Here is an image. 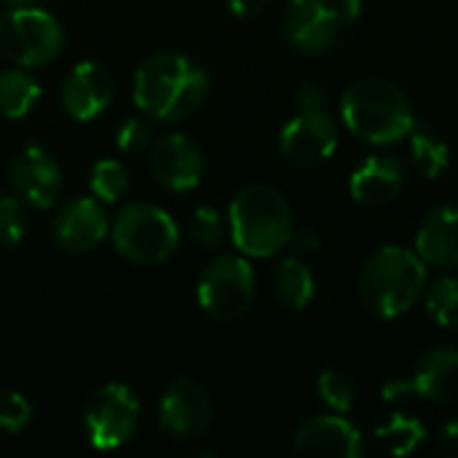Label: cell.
Listing matches in <instances>:
<instances>
[{"label":"cell","mask_w":458,"mask_h":458,"mask_svg":"<svg viewBox=\"0 0 458 458\" xmlns=\"http://www.w3.org/2000/svg\"><path fill=\"white\" fill-rule=\"evenodd\" d=\"M209 94V75L182 54H153L134 72V105L158 121L193 115Z\"/></svg>","instance_id":"obj_1"},{"label":"cell","mask_w":458,"mask_h":458,"mask_svg":"<svg viewBox=\"0 0 458 458\" xmlns=\"http://www.w3.org/2000/svg\"><path fill=\"white\" fill-rule=\"evenodd\" d=\"M427 268L419 252L405 247H381L360 274V301L378 319L405 314L421 295Z\"/></svg>","instance_id":"obj_2"},{"label":"cell","mask_w":458,"mask_h":458,"mask_svg":"<svg viewBox=\"0 0 458 458\" xmlns=\"http://www.w3.org/2000/svg\"><path fill=\"white\" fill-rule=\"evenodd\" d=\"M341 113L352 134L365 142L386 145L413 131V105L400 86L384 78H365L354 83L341 102Z\"/></svg>","instance_id":"obj_3"},{"label":"cell","mask_w":458,"mask_h":458,"mask_svg":"<svg viewBox=\"0 0 458 458\" xmlns=\"http://www.w3.org/2000/svg\"><path fill=\"white\" fill-rule=\"evenodd\" d=\"M233 244L252 258H268L290 244L293 209L287 199L271 185H247L231 201Z\"/></svg>","instance_id":"obj_4"},{"label":"cell","mask_w":458,"mask_h":458,"mask_svg":"<svg viewBox=\"0 0 458 458\" xmlns=\"http://www.w3.org/2000/svg\"><path fill=\"white\" fill-rule=\"evenodd\" d=\"M180 231L169 212L153 204H126L113 223V247L137 266H158L174 255Z\"/></svg>","instance_id":"obj_5"},{"label":"cell","mask_w":458,"mask_h":458,"mask_svg":"<svg viewBox=\"0 0 458 458\" xmlns=\"http://www.w3.org/2000/svg\"><path fill=\"white\" fill-rule=\"evenodd\" d=\"M64 46L62 24L38 5L8 8L0 16V54L16 67H43Z\"/></svg>","instance_id":"obj_6"},{"label":"cell","mask_w":458,"mask_h":458,"mask_svg":"<svg viewBox=\"0 0 458 458\" xmlns=\"http://www.w3.org/2000/svg\"><path fill=\"white\" fill-rule=\"evenodd\" d=\"M81 421L91 448L115 451L134 437L140 424V403L126 384L110 381L89 394Z\"/></svg>","instance_id":"obj_7"},{"label":"cell","mask_w":458,"mask_h":458,"mask_svg":"<svg viewBox=\"0 0 458 458\" xmlns=\"http://www.w3.org/2000/svg\"><path fill=\"white\" fill-rule=\"evenodd\" d=\"M255 301V271L244 258L220 255L199 279V306L217 322H233Z\"/></svg>","instance_id":"obj_8"},{"label":"cell","mask_w":458,"mask_h":458,"mask_svg":"<svg viewBox=\"0 0 458 458\" xmlns=\"http://www.w3.org/2000/svg\"><path fill=\"white\" fill-rule=\"evenodd\" d=\"M405 394H416L427 403L458 400V349H432L419 360L411 381H389L384 389L386 400H400Z\"/></svg>","instance_id":"obj_9"},{"label":"cell","mask_w":458,"mask_h":458,"mask_svg":"<svg viewBox=\"0 0 458 458\" xmlns=\"http://www.w3.org/2000/svg\"><path fill=\"white\" fill-rule=\"evenodd\" d=\"M212 421V405L207 392L191 381V378H177L161 397L158 405V427L164 435L188 443L199 440Z\"/></svg>","instance_id":"obj_10"},{"label":"cell","mask_w":458,"mask_h":458,"mask_svg":"<svg viewBox=\"0 0 458 458\" xmlns=\"http://www.w3.org/2000/svg\"><path fill=\"white\" fill-rule=\"evenodd\" d=\"M335 145H338L335 121L319 107H306L282 129L279 137V148L284 158L298 166H311L330 158Z\"/></svg>","instance_id":"obj_11"},{"label":"cell","mask_w":458,"mask_h":458,"mask_svg":"<svg viewBox=\"0 0 458 458\" xmlns=\"http://www.w3.org/2000/svg\"><path fill=\"white\" fill-rule=\"evenodd\" d=\"M107 231L110 223L99 199H72L56 212L51 223L54 242L70 255H83L97 250L105 242Z\"/></svg>","instance_id":"obj_12"},{"label":"cell","mask_w":458,"mask_h":458,"mask_svg":"<svg viewBox=\"0 0 458 458\" xmlns=\"http://www.w3.org/2000/svg\"><path fill=\"white\" fill-rule=\"evenodd\" d=\"M115 94L113 75L99 62H78L62 83V107L75 121L99 118Z\"/></svg>","instance_id":"obj_13"},{"label":"cell","mask_w":458,"mask_h":458,"mask_svg":"<svg viewBox=\"0 0 458 458\" xmlns=\"http://www.w3.org/2000/svg\"><path fill=\"white\" fill-rule=\"evenodd\" d=\"M8 174L16 196L38 209L54 207L62 193V169L56 158L38 145H30L21 153H16Z\"/></svg>","instance_id":"obj_14"},{"label":"cell","mask_w":458,"mask_h":458,"mask_svg":"<svg viewBox=\"0 0 458 458\" xmlns=\"http://www.w3.org/2000/svg\"><path fill=\"white\" fill-rule=\"evenodd\" d=\"M150 172L166 191L185 193L193 191L204 177V156L193 140L185 134H166L153 145Z\"/></svg>","instance_id":"obj_15"},{"label":"cell","mask_w":458,"mask_h":458,"mask_svg":"<svg viewBox=\"0 0 458 458\" xmlns=\"http://www.w3.org/2000/svg\"><path fill=\"white\" fill-rule=\"evenodd\" d=\"M344 21L335 11V3L327 0H293L284 32L290 43L303 54H322L330 48L341 32Z\"/></svg>","instance_id":"obj_16"},{"label":"cell","mask_w":458,"mask_h":458,"mask_svg":"<svg viewBox=\"0 0 458 458\" xmlns=\"http://www.w3.org/2000/svg\"><path fill=\"white\" fill-rule=\"evenodd\" d=\"M293 451L298 456L338 458H360L365 454L362 435L341 416H319L306 421L293 437Z\"/></svg>","instance_id":"obj_17"},{"label":"cell","mask_w":458,"mask_h":458,"mask_svg":"<svg viewBox=\"0 0 458 458\" xmlns=\"http://www.w3.org/2000/svg\"><path fill=\"white\" fill-rule=\"evenodd\" d=\"M405 169L394 156H370L352 174V196L368 207H384L403 191Z\"/></svg>","instance_id":"obj_18"},{"label":"cell","mask_w":458,"mask_h":458,"mask_svg":"<svg viewBox=\"0 0 458 458\" xmlns=\"http://www.w3.org/2000/svg\"><path fill=\"white\" fill-rule=\"evenodd\" d=\"M416 252L424 263L437 268L458 266V207H437L424 217Z\"/></svg>","instance_id":"obj_19"},{"label":"cell","mask_w":458,"mask_h":458,"mask_svg":"<svg viewBox=\"0 0 458 458\" xmlns=\"http://www.w3.org/2000/svg\"><path fill=\"white\" fill-rule=\"evenodd\" d=\"M40 99V83L24 72V67H11L0 72V115L24 118Z\"/></svg>","instance_id":"obj_20"},{"label":"cell","mask_w":458,"mask_h":458,"mask_svg":"<svg viewBox=\"0 0 458 458\" xmlns=\"http://www.w3.org/2000/svg\"><path fill=\"white\" fill-rule=\"evenodd\" d=\"M274 295L287 309H303L314 298V276L298 258H284L271 279Z\"/></svg>","instance_id":"obj_21"},{"label":"cell","mask_w":458,"mask_h":458,"mask_svg":"<svg viewBox=\"0 0 458 458\" xmlns=\"http://www.w3.org/2000/svg\"><path fill=\"white\" fill-rule=\"evenodd\" d=\"M427 437L421 421L408 416H392L384 427L376 429V443L389 456H408L419 448V443Z\"/></svg>","instance_id":"obj_22"},{"label":"cell","mask_w":458,"mask_h":458,"mask_svg":"<svg viewBox=\"0 0 458 458\" xmlns=\"http://www.w3.org/2000/svg\"><path fill=\"white\" fill-rule=\"evenodd\" d=\"M89 185H91L94 199L110 204V201H118V199L129 191V172L123 169L121 161H115V158H102V161H97V164L91 166Z\"/></svg>","instance_id":"obj_23"},{"label":"cell","mask_w":458,"mask_h":458,"mask_svg":"<svg viewBox=\"0 0 458 458\" xmlns=\"http://www.w3.org/2000/svg\"><path fill=\"white\" fill-rule=\"evenodd\" d=\"M427 311L440 327H445V330L458 327V276L456 279L443 276L429 287Z\"/></svg>","instance_id":"obj_24"},{"label":"cell","mask_w":458,"mask_h":458,"mask_svg":"<svg viewBox=\"0 0 458 458\" xmlns=\"http://www.w3.org/2000/svg\"><path fill=\"white\" fill-rule=\"evenodd\" d=\"M411 148H413V161L424 177H437L445 172L451 153H448V145L443 140H437L427 131H419V134H413Z\"/></svg>","instance_id":"obj_25"},{"label":"cell","mask_w":458,"mask_h":458,"mask_svg":"<svg viewBox=\"0 0 458 458\" xmlns=\"http://www.w3.org/2000/svg\"><path fill=\"white\" fill-rule=\"evenodd\" d=\"M32 421V405L21 392L0 389V432L16 435Z\"/></svg>","instance_id":"obj_26"},{"label":"cell","mask_w":458,"mask_h":458,"mask_svg":"<svg viewBox=\"0 0 458 458\" xmlns=\"http://www.w3.org/2000/svg\"><path fill=\"white\" fill-rule=\"evenodd\" d=\"M188 231H191L193 244H199L201 250H215L223 242V217L212 207H199L191 215Z\"/></svg>","instance_id":"obj_27"},{"label":"cell","mask_w":458,"mask_h":458,"mask_svg":"<svg viewBox=\"0 0 458 458\" xmlns=\"http://www.w3.org/2000/svg\"><path fill=\"white\" fill-rule=\"evenodd\" d=\"M27 231V215L19 199L0 196V244L13 247L24 239Z\"/></svg>","instance_id":"obj_28"},{"label":"cell","mask_w":458,"mask_h":458,"mask_svg":"<svg viewBox=\"0 0 458 458\" xmlns=\"http://www.w3.org/2000/svg\"><path fill=\"white\" fill-rule=\"evenodd\" d=\"M317 386H319L322 400H325L330 408H335V411H341V413L352 408V403H354V386H352V381H349L344 373H338V370H325V373L319 376Z\"/></svg>","instance_id":"obj_29"},{"label":"cell","mask_w":458,"mask_h":458,"mask_svg":"<svg viewBox=\"0 0 458 458\" xmlns=\"http://www.w3.org/2000/svg\"><path fill=\"white\" fill-rule=\"evenodd\" d=\"M115 137H118L115 142H118V148L123 153H140L142 148H148L153 131H150V123L148 121H142V118H126L118 126V134Z\"/></svg>","instance_id":"obj_30"},{"label":"cell","mask_w":458,"mask_h":458,"mask_svg":"<svg viewBox=\"0 0 458 458\" xmlns=\"http://www.w3.org/2000/svg\"><path fill=\"white\" fill-rule=\"evenodd\" d=\"M435 451L445 458H458V421H448L435 435Z\"/></svg>","instance_id":"obj_31"},{"label":"cell","mask_w":458,"mask_h":458,"mask_svg":"<svg viewBox=\"0 0 458 458\" xmlns=\"http://www.w3.org/2000/svg\"><path fill=\"white\" fill-rule=\"evenodd\" d=\"M290 242H293V247H295L298 252H317L319 244H322L319 236H317L311 228H298V231H293Z\"/></svg>","instance_id":"obj_32"},{"label":"cell","mask_w":458,"mask_h":458,"mask_svg":"<svg viewBox=\"0 0 458 458\" xmlns=\"http://www.w3.org/2000/svg\"><path fill=\"white\" fill-rule=\"evenodd\" d=\"M271 5V0H228V8L236 16H258Z\"/></svg>","instance_id":"obj_33"},{"label":"cell","mask_w":458,"mask_h":458,"mask_svg":"<svg viewBox=\"0 0 458 458\" xmlns=\"http://www.w3.org/2000/svg\"><path fill=\"white\" fill-rule=\"evenodd\" d=\"M335 11L341 16V21H352L360 16V0H335Z\"/></svg>","instance_id":"obj_34"},{"label":"cell","mask_w":458,"mask_h":458,"mask_svg":"<svg viewBox=\"0 0 458 458\" xmlns=\"http://www.w3.org/2000/svg\"><path fill=\"white\" fill-rule=\"evenodd\" d=\"M3 3H8L11 8H19V5H35V3H43V0H3Z\"/></svg>","instance_id":"obj_35"}]
</instances>
